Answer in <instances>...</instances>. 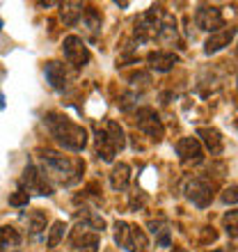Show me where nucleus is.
<instances>
[{
    "label": "nucleus",
    "mask_w": 238,
    "mask_h": 252,
    "mask_svg": "<svg viewBox=\"0 0 238 252\" xmlns=\"http://www.w3.org/2000/svg\"><path fill=\"white\" fill-rule=\"evenodd\" d=\"M39 154V160L44 170L41 172L46 174V179H53L60 186H73L83 179V172H85V160L78 158V156H64L62 152H55V149H48V147H41L37 149Z\"/></svg>",
    "instance_id": "f257e3e1"
},
{
    "label": "nucleus",
    "mask_w": 238,
    "mask_h": 252,
    "mask_svg": "<svg viewBox=\"0 0 238 252\" xmlns=\"http://www.w3.org/2000/svg\"><path fill=\"white\" fill-rule=\"evenodd\" d=\"M44 126L51 133V138L66 152L80 154L87 147V140H89L87 128L78 122H73L71 117H66L64 113H55V110L46 113L44 115Z\"/></svg>",
    "instance_id": "f03ea898"
},
{
    "label": "nucleus",
    "mask_w": 238,
    "mask_h": 252,
    "mask_svg": "<svg viewBox=\"0 0 238 252\" xmlns=\"http://www.w3.org/2000/svg\"><path fill=\"white\" fill-rule=\"evenodd\" d=\"M115 243L126 252H147L149 250V236L138 225H131L126 220L115 222Z\"/></svg>",
    "instance_id": "7ed1b4c3"
},
{
    "label": "nucleus",
    "mask_w": 238,
    "mask_h": 252,
    "mask_svg": "<svg viewBox=\"0 0 238 252\" xmlns=\"http://www.w3.org/2000/svg\"><path fill=\"white\" fill-rule=\"evenodd\" d=\"M21 190H26L28 195H41V197H51L53 195V184L46 179V174L41 172L37 165L28 163L21 174Z\"/></svg>",
    "instance_id": "20e7f679"
},
{
    "label": "nucleus",
    "mask_w": 238,
    "mask_h": 252,
    "mask_svg": "<svg viewBox=\"0 0 238 252\" xmlns=\"http://www.w3.org/2000/svg\"><path fill=\"white\" fill-rule=\"evenodd\" d=\"M135 126H138L149 140H153V142H160V140L165 138V126H163L160 115L149 106H142L135 110Z\"/></svg>",
    "instance_id": "39448f33"
},
{
    "label": "nucleus",
    "mask_w": 238,
    "mask_h": 252,
    "mask_svg": "<svg viewBox=\"0 0 238 252\" xmlns=\"http://www.w3.org/2000/svg\"><path fill=\"white\" fill-rule=\"evenodd\" d=\"M62 53H64V60L73 66V69H85L89 62H92V53L87 44L83 41V37L78 34H69L62 41Z\"/></svg>",
    "instance_id": "423d86ee"
},
{
    "label": "nucleus",
    "mask_w": 238,
    "mask_h": 252,
    "mask_svg": "<svg viewBox=\"0 0 238 252\" xmlns=\"http://www.w3.org/2000/svg\"><path fill=\"white\" fill-rule=\"evenodd\" d=\"M185 197L197 209H206V206H211L213 197H215V184L208 177H195L185 186Z\"/></svg>",
    "instance_id": "0eeeda50"
},
{
    "label": "nucleus",
    "mask_w": 238,
    "mask_h": 252,
    "mask_svg": "<svg viewBox=\"0 0 238 252\" xmlns=\"http://www.w3.org/2000/svg\"><path fill=\"white\" fill-rule=\"evenodd\" d=\"M165 12L163 7L156 5V7H149L138 21H135V39L138 41H149L158 34V28H160V21H163Z\"/></svg>",
    "instance_id": "6e6552de"
},
{
    "label": "nucleus",
    "mask_w": 238,
    "mask_h": 252,
    "mask_svg": "<svg viewBox=\"0 0 238 252\" xmlns=\"http://www.w3.org/2000/svg\"><path fill=\"white\" fill-rule=\"evenodd\" d=\"M195 23H197L199 30H206V32H218L225 28V16H222V9L215 5H197L195 9Z\"/></svg>",
    "instance_id": "1a4fd4ad"
},
{
    "label": "nucleus",
    "mask_w": 238,
    "mask_h": 252,
    "mask_svg": "<svg viewBox=\"0 0 238 252\" xmlns=\"http://www.w3.org/2000/svg\"><path fill=\"white\" fill-rule=\"evenodd\" d=\"M174 152H177L178 160L183 165H199L204 160V147L199 145V140L192 138V135L178 140L177 145H174Z\"/></svg>",
    "instance_id": "9d476101"
},
{
    "label": "nucleus",
    "mask_w": 238,
    "mask_h": 252,
    "mask_svg": "<svg viewBox=\"0 0 238 252\" xmlns=\"http://www.w3.org/2000/svg\"><path fill=\"white\" fill-rule=\"evenodd\" d=\"M195 138L199 140V145L206 147L213 156H218L222 154L225 149V140H222V133L215 128V126H199L197 131H195Z\"/></svg>",
    "instance_id": "9b49d317"
},
{
    "label": "nucleus",
    "mask_w": 238,
    "mask_h": 252,
    "mask_svg": "<svg viewBox=\"0 0 238 252\" xmlns=\"http://www.w3.org/2000/svg\"><path fill=\"white\" fill-rule=\"evenodd\" d=\"M178 62H181V58L172 51H151V53H147V64L158 73L172 71Z\"/></svg>",
    "instance_id": "f8f14e48"
},
{
    "label": "nucleus",
    "mask_w": 238,
    "mask_h": 252,
    "mask_svg": "<svg viewBox=\"0 0 238 252\" xmlns=\"http://www.w3.org/2000/svg\"><path fill=\"white\" fill-rule=\"evenodd\" d=\"M44 76H46V83L53 87L55 92H64L66 90V80H69V76H66V66L62 64V62L48 60L46 64H44Z\"/></svg>",
    "instance_id": "ddd939ff"
},
{
    "label": "nucleus",
    "mask_w": 238,
    "mask_h": 252,
    "mask_svg": "<svg viewBox=\"0 0 238 252\" xmlns=\"http://www.w3.org/2000/svg\"><path fill=\"white\" fill-rule=\"evenodd\" d=\"M234 37H236V28H222L218 32H213L211 37L204 41V53L206 55L218 53V51H222V48H227L232 44Z\"/></svg>",
    "instance_id": "4468645a"
},
{
    "label": "nucleus",
    "mask_w": 238,
    "mask_h": 252,
    "mask_svg": "<svg viewBox=\"0 0 238 252\" xmlns=\"http://www.w3.org/2000/svg\"><path fill=\"white\" fill-rule=\"evenodd\" d=\"M80 19H83L85 30L92 34V39H96L99 32H101V26H103V16H101V12L92 5H83V16H80Z\"/></svg>",
    "instance_id": "2eb2a0df"
},
{
    "label": "nucleus",
    "mask_w": 238,
    "mask_h": 252,
    "mask_svg": "<svg viewBox=\"0 0 238 252\" xmlns=\"http://www.w3.org/2000/svg\"><path fill=\"white\" fill-rule=\"evenodd\" d=\"M128 184H131V167L126 163H115L110 170V186L115 190H126Z\"/></svg>",
    "instance_id": "dca6fc26"
},
{
    "label": "nucleus",
    "mask_w": 238,
    "mask_h": 252,
    "mask_svg": "<svg viewBox=\"0 0 238 252\" xmlns=\"http://www.w3.org/2000/svg\"><path fill=\"white\" fill-rule=\"evenodd\" d=\"M103 131H106V135H108V140H110L113 149L119 154L126 147V133H124V128H121V124H119V122H115V120H108Z\"/></svg>",
    "instance_id": "f3484780"
},
{
    "label": "nucleus",
    "mask_w": 238,
    "mask_h": 252,
    "mask_svg": "<svg viewBox=\"0 0 238 252\" xmlns=\"http://www.w3.org/2000/svg\"><path fill=\"white\" fill-rule=\"evenodd\" d=\"M163 44H177L178 39V30H177V21H174V16H170V14L165 12V16H163V21H160V28H158V34H156Z\"/></svg>",
    "instance_id": "a211bd4d"
},
{
    "label": "nucleus",
    "mask_w": 238,
    "mask_h": 252,
    "mask_svg": "<svg viewBox=\"0 0 238 252\" xmlns=\"http://www.w3.org/2000/svg\"><path fill=\"white\" fill-rule=\"evenodd\" d=\"M83 16V5L80 2H64V5L60 7V21L64 23V26H76Z\"/></svg>",
    "instance_id": "6ab92c4d"
},
{
    "label": "nucleus",
    "mask_w": 238,
    "mask_h": 252,
    "mask_svg": "<svg viewBox=\"0 0 238 252\" xmlns=\"http://www.w3.org/2000/svg\"><path fill=\"white\" fill-rule=\"evenodd\" d=\"M21 243V234L19 229H14L9 225L0 227V252H5L7 248H16Z\"/></svg>",
    "instance_id": "aec40b11"
},
{
    "label": "nucleus",
    "mask_w": 238,
    "mask_h": 252,
    "mask_svg": "<svg viewBox=\"0 0 238 252\" xmlns=\"http://www.w3.org/2000/svg\"><path fill=\"white\" fill-rule=\"evenodd\" d=\"M66 229H69V227H66L64 220H55V222H53V227L48 229V241H46V246L51 248V250H53V248H58L60 243L64 241Z\"/></svg>",
    "instance_id": "412c9836"
},
{
    "label": "nucleus",
    "mask_w": 238,
    "mask_h": 252,
    "mask_svg": "<svg viewBox=\"0 0 238 252\" xmlns=\"http://www.w3.org/2000/svg\"><path fill=\"white\" fill-rule=\"evenodd\" d=\"M46 222H48V218L41 209H37V211H32L30 216H28V229H30L32 234L44 232V229H46Z\"/></svg>",
    "instance_id": "4be33fe9"
},
{
    "label": "nucleus",
    "mask_w": 238,
    "mask_h": 252,
    "mask_svg": "<svg viewBox=\"0 0 238 252\" xmlns=\"http://www.w3.org/2000/svg\"><path fill=\"white\" fill-rule=\"evenodd\" d=\"M9 204L19 206V209H21V206H28V204H30V195H28L26 190H21V188H19L16 192H12V195H9Z\"/></svg>",
    "instance_id": "5701e85b"
},
{
    "label": "nucleus",
    "mask_w": 238,
    "mask_h": 252,
    "mask_svg": "<svg viewBox=\"0 0 238 252\" xmlns=\"http://www.w3.org/2000/svg\"><path fill=\"white\" fill-rule=\"evenodd\" d=\"M218 241V229L215 227H204L202 229V236H199V243L202 246H208V243H215Z\"/></svg>",
    "instance_id": "b1692460"
},
{
    "label": "nucleus",
    "mask_w": 238,
    "mask_h": 252,
    "mask_svg": "<svg viewBox=\"0 0 238 252\" xmlns=\"http://www.w3.org/2000/svg\"><path fill=\"white\" fill-rule=\"evenodd\" d=\"M222 202H225V204H236V184H232V186L225 190V195H222Z\"/></svg>",
    "instance_id": "393cba45"
},
{
    "label": "nucleus",
    "mask_w": 238,
    "mask_h": 252,
    "mask_svg": "<svg viewBox=\"0 0 238 252\" xmlns=\"http://www.w3.org/2000/svg\"><path fill=\"white\" fill-rule=\"evenodd\" d=\"M83 252H99V243H96V246H87V248H83Z\"/></svg>",
    "instance_id": "a878e982"
},
{
    "label": "nucleus",
    "mask_w": 238,
    "mask_h": 252,
    "mask_svg": "<svg viewBox=\"0 0 238 252\" xmlns=\"http://www.w3.org/2000/svg\"><path fill=\"white\" fill-rule=\"evenodd\" d=\"M2 108H5V94L0 92V110H2Z\"/></svg>",
    "instance_id": "bb28decb"
},
{
    "label": "nucleus",
    "mask_w": 238,
    "mask_h": 252,
    "mask_svg": "<svg viewBox=\"0 0 238 252\" xmlns=\"http://www.w3.org/2000/svg\"><path fill=\"white\" fill-rule=\"evenodd\" d=\"M172 252H188V250H185V248H181V246H174Z\"/></svg>",
    "instance_id": "cd10ccee"
},
{
    "label": "nucleus",
    "mask_w": 238,
    "mask_h": 252,
    "mask_svg": "<svg viewBox=\"0 0 238 252\" xmlns=\"http://www.w3.org/2000/svg\"><path fill=\"white\" fill-rule=\"evenodd\" d=\"M213 252H229V250H213Z\"/></svg>",
    "instance_id": "c85d7f7f"
},
{
    "label": "nucleus",
    "mask_w": 238,
    "mask_h": 252,
    "mask_svg": "<svg viewBox=\"0 0 238 252\" xmlns=\"http://www.w3.org/2000/svg\"><path fill=\"white\" fill-rule=\"evenodd\" d=\"M0 28H2V21H0Z\"/></svg>",
    "instance_id": "c756f323"
}]
</instances>
